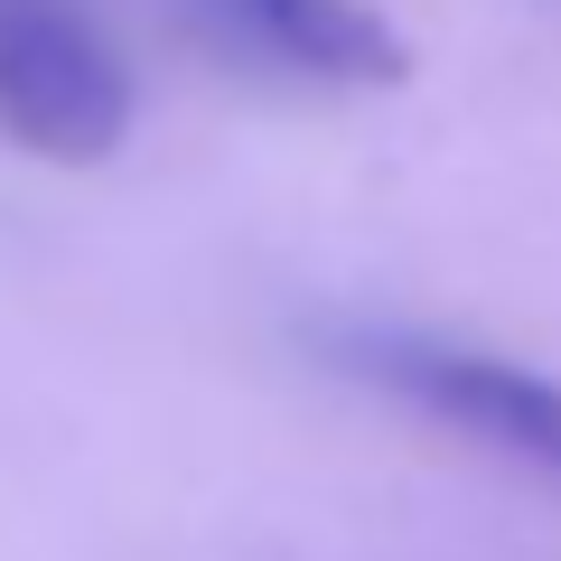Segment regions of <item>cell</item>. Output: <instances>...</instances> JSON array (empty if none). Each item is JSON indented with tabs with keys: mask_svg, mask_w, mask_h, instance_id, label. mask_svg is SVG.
Here are the masks:
<instances>
[{
	"mask_svg": "<svg viewBox=\"0 0 561 561\" xmlns=\"http://www.w3.org/2000/svg\"><path fill=\"white\" fill-rule=\"evenodd\" d=\"M0 131L57 169H94L131 140V66L84 10L0 0Z\"/></svg>",
	"mask_w": 561,
	"mask_h": 561,
	"instance_id": "cell-1",
	"label": "cell"
},
{
	"mask_svg": "<svg viewBox=\"0 0 561 561\" xmlns=\"http://www.w3.org/2000/svg\"><path fill=\"white\" fill-rule=\"evenodd\" d=\"M337 356L365 383L402 393L412 412L449 421L478 449H496L515 468H542L561 486V383H542L534 365H505V356L459 346V337H421V328H346Z\"/></svg>",
	"mask_w": 561,
	"mask_h": 561,
	"instance_id": "cell-2",
	"label": "cell"
},
{
	"mask_svg": "<svg viewBox=\"0 0 561 561\" xmlns=\"http://www.w3.org/2000/svg\"><path fill=\"white\" fill-rule=\"evenodd\" d=\"M197 10L216 20L225 47H243L262 66H290L309 84L375 94V84L412 76V47H402V28L383 20L375 0H197Z\"/></svg>",
	"mask_w": 561,
	"mask_h": 561,
	"instance_id": "cell-3",
	"label": "cell"
}]
</instances>
